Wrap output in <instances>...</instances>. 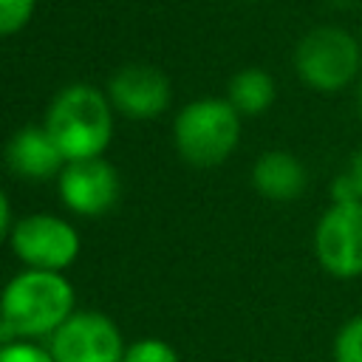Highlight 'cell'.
Segmentation results:
<instances>
[{"mask_svg":"<svg viewBox=\"0 0 362 362\" xmlns=\"http://www.w3.org/2000/svg\"><path fill=\"white\" fill-rule=\"evenodd\" d=\"M74 311V286L59 272L28 269L11 277L0 294V314L14 337L57 331Z\"/></svg>","mask_w":362,"mask_h":362,"instance_id":"2","label":"cell"},{"mask_svg":"<svg viewBox=\"0 0 362 362\" xmlns=\"http://www.w3.org/2000/svg\"><path fill=\"white\" fill-rule=\"evenodd\" d=\"M342 173L348 175V181H351V187H354L356 198L362 201V150H356V153L348 158V167H345Z\"/></svg>","mask_w":362,"mask_h":362,"instance_id":"17","label":"cell"},{"mask_svg":"<svg viewBox=\"0 0 362 362\" xmlns=\"http://www.w3.org/2000/svg\"><path fill=\"white\" fill-rule=\"evenodd\" d=\"M11 249L28 269L59 272L79 255V235L57 215H28L11 229Z\"/></svg>","mask_w":362,"mask_h":362,"instance_id":"6","label":"cell"},{"mask_svg":"<svg viewBox=\"0 0 362 362\" xmlns=\"http://www.w3.org/2000/svg\"><path fill=\"white\" fill-rule=\"evenodd\" d=\"M314 255L337 280L362 277V204H331L320 215Z\"/></svg>","mask_w":362,"mask_h":362,"instance_id":"5","label":"cell"},{"mask_svg":"<svg viewBox=\"0 0 362 362\" xmlns=\"http://www.w3.org/2000/svg\"><path fill=\"white\" fill-rule=\"evenodd\" d=\"M45 130L65 161L99 158L113 136L110 99L90 85H68L54 96L45 113Z\"/></svg>","mask_w":362,"mask_h":362,"instance_id":"1","label":"cell"},{"mask_svg":"<svg viewBox=\"0 0 362 362\" xmlns=\"http://www.w3.org/2000/svg\"><path fill=\"white\" fill-rule=\"evenodd\" d=\"M54 362H122V334L99 311L71 314L51 339Z\"/></svg>","mask_w":362,"mask_h":362,"instance_id":"7","label":"cell"},{"mask_svg":"<svg viewBox=\"0 0 362 362\" xmlns=\"http://www.w3.org/2000/svg\"><path fill=\"white\" fill-rule=\"evenodd\" d=\"M119 175L105 158L65 161L59 173V198L79 215H102L116 204Z\"/></svg>","mask_w":362,"mask_h":362,"instance_id":"8","label":"cell"},{"mask_svg":"<svg viewBox=\"0 0 362 362\" xmlns=\"http://www.w3.org/2000/svg\"><path fill=\"white\" fill-rule=\"evenodd\" d=\"M362 68V42L339 25L305 31L294 48V71L317 93L345 90Z\"/></svg>","mask_w":362,"mask_h":362,"instance_id":"4","label":"cell"},{"mask_svg":"<svg viewBox=\"0 0 362 362\" xmlns=\"http://www.w3.org/2000/svg\"><path fill=\"white\" fill-rule=\"evenodd\" d=\"M107 99L130 119H153L170 105V82L153 65H124L110 76Z\"/></svg>","mask_w":362,"mask_h":362,"instance_id":"9","label":"cell"},{"mask_svg":"<svg viewBox=\"0 0 362 362\" xmlns=\"http://www.w3.org/2000/svg\"><path fill=\"white\" fill-rule=\"evenodd\" d=\"M334 362H362V311L342 322L334 337Z\"/></svg>","mask_w":362,"mask_h":362,"instance_id":"13","label":"cell"},{"mask_svg":"<svg viewBox=\"0 0 362 362\" xmlns=\"http://www.w3.org/2000/svg\"><path fill=\"white\" fill-rule=\"evenodd\" d=\"M356 113L362 116V82H359V88H356Z\"/></svg>","mask_w":362,"mask_h":362,"instance_id":"20","label":"cell"},{"mask_svg":"<svg viewBox=\"0 0 362 362\" xmlns=\"http://www.w3.org/2000/svg\"><path fill=\"white\" fill-rule=\"evenodd\" d=\"M37 0H0V37H11L28 25Z\"/></svg>","mask_w":362,"mask_h":362,"instance_id":"14","label":"cell"},{"mask_svg":"<svg viewBox=\"0 0 362 362\" xmlns=\"http://www.w3.org/2000/svg\"><path fill=\"white\" fill-rule=\"evenodd\" d=\"M0 362H54V356L31 342H6L0 345Z\"/></svg>","mask_w":362,"mask_h":362,"instance_id":"16","label":"cell"},{"mask_svg":"<svg viewBox=\"0 0 362 362\" xmlns=\"http://www.w3.org/2000/svg\"><path fill=\"white\" fill-rule=\"evenodd\" d=\"M277 96V85L263 68H243L229 79L226 99L240 116H260L272 107Z\"/></svg>","mask_w":362,"mask_h":362,"instance_id":"12","label":"cell"},{"mask_svg":"<svg viewBox=\"0 0 362 362\" xmlns=\"http://www.w3.org/2000/svg\"><path fill=\"white\" fill-rule=\"evenodd\" d=\"M6 161L14 175L37 181V178L54 175L62 167L65 156L59 153L57 141L45 127H23L11 136L6 147Z\"/></svg>","mask_w":362,"mask_h":362,"instance_id":"10","label":"cell"},{"mask_svg":"<svg viewBox=\"0 0 362 362\" xmlns=\"http://www.w3.org/2000/svg\"><path fill=\"white\" fill-rule=\"evenodd\" d=\"M11 328H8V322L3 320V314H0V345H6V342H11Z\"/></svg>","mask_w":362,"mask_h":362,"instance_id":"19","label":"cell"},{"mask_svg":"<svg viewBox=\"0 0 362 362\" xmlns=\"http://www.w3.org/2000/svg\"><path fill=\"white\" fill-rule=\"evenodd\" d=\"M255 189L277 204L294 201L305 189V167L294 153L286 150H266L252 167Z\"/></svg>","mask_w":362,"mask_h":362,"instance_id":"11","label":"cell"},{"mask_svg":"<svg viewBox=\"0 0 362 362\" xmlns=\"http://www.w3.org/2000/svg\"><path fill=\"white\" fill-rule=\"evenodd\" d=\"M8 226H11V212H8V201H6V192L0 189V240L6 238Z\"/></svg>","mask_w":362,"mask_h":362,"instance_id":"18","label":"cell"},{"mask_svg":"<svg viewBox=\"0 0 362 362\" xmlns=\"http://www.w3.org/2000/svg\"><path fill=\"white\" fill-rule=\"evenodd\" d=\"M178 153L195 167H218L232 156L240 139V113L229 99H195L175 116L173 124Z\"/></svg>","mask_w":362,"mask_h":362,"instance_id":"3","label":"cell"},{"mask_svg":"<svg viewBox=\"0 0 362 362\" xmlns=\"http://www.w3.org/2000/svg\"><path fill=\"white\" fill-rule=\"evenodd\" d=\"M122 362H181L178 354L161 339H139L124 351Z\"/></svg>","mask_w":362,"mask_h":362,"instance_id":"15","label":"cell"}]
</instances>
